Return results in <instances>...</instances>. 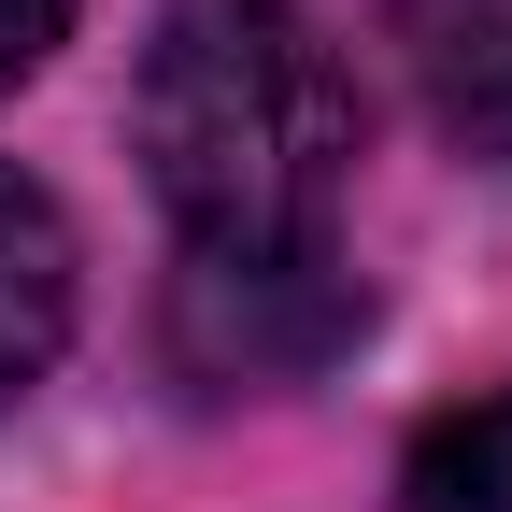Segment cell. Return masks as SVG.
Masks as SVG:
<instances>
[{
	"label": "cell",
	"instance_id": "obj_1",
	"mask_svg": "<svg viewBox=\"0 0 512 512\" xmlns=\"http://www.w3.org/2000/svg\"><path fill=\"white\" fill-rule=\"evenodd\" d=\"M143 171L185 256H328L356 72L299 0H171L143 43Z\"/></svg>",
	"mask_w": 512,
	"mask_h": 512
},
{
	"label": "cell",
	"instance_id": "obj_2",
	"mask_svg": "<svg viewBox=\"0 0 512 512\" xmlns=\"http://www.w3.org/2000/svg\"><path fill=\"white\" fill-rule=\"evenodd\" d=\"M356 342L342 256H185L171 271V370L185 384H299Z\"/></svg>",
	"mask_w": 512,
	"mask_h": 512
},
{
	"label": "cell",
	"instance_id": "obj_3",
	"mask_svg": "<svg viewBox=\"0 0 512 512\" xmlns=\"http://www.w3.org/2000/svg\"><path fill=\"white\" fill-rule=\"evenodd\" d=\"M384 29H399L427 114L456 128V143L512 157V0H384Z\"/></svg>",
	"mask_w": 512,
	"mask_h": 512
},
{
	"label": "cell",
	"instance_id": "obj_4",
	"mask_svg": "<svg viewBox=\"0 0 512 512\" xmlns=\"http://www.w3.org/2000/svg\"><path fill=\"white\" fill-rule=\"evenodd\" d=\"M57 342H72V228L29 171H0V399L43 384Z\"/></svg>",
	"mask_w": 512,
	"mask_h": 512
},
{
	"label": "cell",
	"instance_id": "obj_5",
	"mask_svg": "<svg viewBox=\"0 0 512 512\" xmlns=\"http://www.w3.org/2000/svg\"><path fill=\"white\" fill-rule=\"evenodd\" d=\"M399 512H512V384L470 413H441L399 470Z\"/></svg>",
	"mask_w": 512,
	"mask_h": 512
},
{
	"label": "cell",
	"instance_id": "obj_6",
	"mask_svg": "<svg viewBox=\"0 0 512 512\" xmlns=\"http://www.w3.org/2000/svg\"><path fill=\"white\" fill-rule=\"evenodd\" d=\"M57 29H72V0H0V86H15V72H43V57H57Z\"/></svg>",
	"mask_w": 512,
	"mask_h": 512
}]
</instances>
